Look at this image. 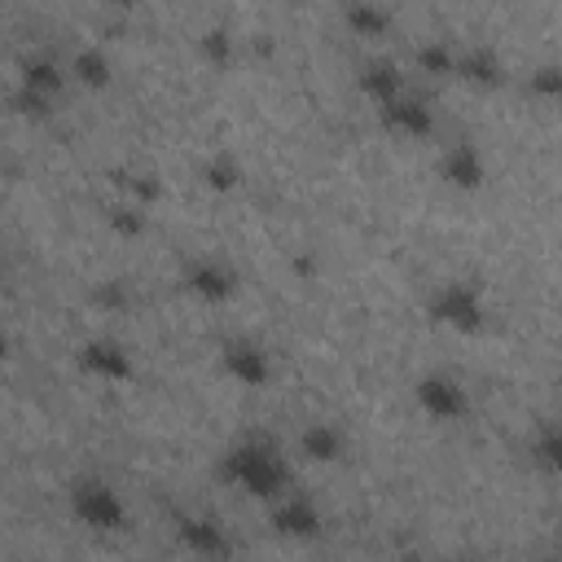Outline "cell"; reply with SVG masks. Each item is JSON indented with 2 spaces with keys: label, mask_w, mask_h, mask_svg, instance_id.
Wrapping results in <instances>:
<instances>
[{
  "label": "cell",
  "mask_w": 562,
  "mask_h": 562,
  "mask_svg": "<svg viewBox=\"0 0 562 562\" xmlns=\"http://www.w3.org/2000/svg\"><path fill=\"white\" fill-rule=\"evenodd\" d=\"M220 479L255 501H268V505L290 492V465H285L281 448L263 435H246V439L228 443L220 457Z\"/></svg>",
  "instance_id": "obj_1"
},
{
  "label": "cell",
  "mask_w": 562,
  "mask_h": 562,
  "mask_svg": "<svg viewBox=\"0 0 562 562\" xmlns=\"http://www.w3.org/2000/svg\"><path fill=\"white\" fill-rule=\"evenodd\" d=\"M66 505H70V518L97 536H110V531H123L127 527V505L119 496L114 483L88 474V479H75L70 492H66Z\"/></svg>",
  "instance_id": "obj_2"
},
{
  "label": "cell",
  "mask_w": 562,
  "mask_h": 562,
  "mask_svg": "<svg viewBox=\"0 0 562 562\" xmlns=\"http://www.w3.org/2000/svg\"><path fill=\"white\" fill-rule=\"evenodd\" d=\"M430 321L443 325V329H457V334H479L487 325V303H483V290L474 281H443L435 294H430Z\"/></svg>",
  "instance_id": "obj_3"
},
{
  "label": "cell",
  "mask_w": 562,
  "mask_h": 562,
  "mask_svg": "<svg viewBox=\"0 0 562 562\" xmlns=\"http://www.w3.org/2000/svg\"><path fill=\"white\" fill-rule=\"evenodd\" d=\"M75 364H79V373H88V378H97V382H105V386L136 378L132 351H127L123 342H114V338H88V342H79Z\"/></svg>",
  "instance_id": "obj_4"
},
{
  "label": "cell",
  "mask_w": 562,
  "mask_h": 562,
  "mask_svg": "<svg viewBox=\"0 0 562 562\" xmlns=\"http://www.w3.org/2000/svg\"><path fill=\"white\" fill-rule=\"evenodd\" d=\"M413 400L435 422H461L470 413V395H465V386L452 373H426V378H417Z\"/></svg>",
  "instance_id": "obj_5"
},
{
  "label": "cell",
  "mask_w": 562,
  "mask_h": 562,
  "mask_svg": "<svg viewBox=\"0 0 562 562\" xmlns=\"http://www.w3.org/2000/svg\"><path fill=\"white\" fill-rule=\"evenodd\" d=\"M220 369H224L237 386H250V391H259V386L272 382V356H268L255 338H228V342L220 347Z\"/></svg>",
  "instance_id": "obj_6"
},
{
  "label": "cell",
  "mask_w": 562,
  "mask_h": 562,
  "mask_svg": "<svg viewBox=\"0 0 562 562\" xmlns=\"http://www.w3.org/2000/svg\"><path fill=\"white\" fill-rule=\"evenodd\" d=\"M268 522H272V531L285 536V540H316V536L325 531V514H321L307 496H299V492L277 496L272 509H268Z\"/></svg>",
  "instance_id": "obj_7"
},
{
  "label": "cell",
  "mask_w": 562,
  "mask_h": 562,
  "mask_svg": "<svg viewBox=\"0 0 562 562\" xmlns=\"http://www.w3.org/2000/svg\"><path fill=\"white\" fill-rule=\"evenodd\" d=\"M378 119H382L386 132L408 136V140H422V136L435 132V114H430V105H426L422 97H413V92H400L395 101L378 105Z\"/></svg>",
  "instance_id": "obj_8"
},
{
  "label": "cell",
  "mask_w": 562,
  "mask_h": 562,
  "mask_svg": "<svg viewBox=\"0 0 562 562\" xmlns=\"http://www.w3.org/2000/svg\"><path fill=\"white\" fill-rule=\"evenodd\" d=\"M439 176L452 184V189H479L487 180V162H483V149L474 140H457L443 149L439 158Z\"/></svg>",
  "instance_id": "obj_9"
},
{
  "label": "cell",
  "mask_w": 562,
  "mask_h": 562,
  "mask_svg": "<svg viewBox=\"0 0 562 562\" xmlns=\"http://www.w3.org/2000/svg\"><path fill=\"white\" fill-rule=\"evenodd\" d=\"M184 285H189V294H198L206 303H224L237 294V272L220 259H193L184 268Z\"/></svg>",
  "instance_id": "obj_10"
},
{
  "label": "cell",
  "mask_w": 562,
  "mask_h": 562,
  "mask_svg": "<svg viewBox=\"0 0 562 562\" xmlns=\"http://www.w3.org/2000/svg\"><path fill=\"white\" fill-rule=\"evenodd\" d=\"M176 536H180V544H184L189 553H198V558H228V553H233V540H228L224 527H220L215 518H206V514H184V518L176 522Z\"/></svg>",
  "instance_id": "obj_11"
},
{
  "label": "cell",
  "mask_w": 562,
  "mask_h": 562,
  "mask_svg": "<svg viewBox=\"0 0 562 562\" xmlns=\"http://www.w3.org/2000/svg\"><path fill=\"white\" fill-rule=\"evenodd\" d=\"M356 88H360L373 105H386V101H395L400 92H408V83H404V75L395 70V61H364L360 75H356Z\"/></svg>",
  "instance_id": "obj_12"
},
{
  "label": "cell",
  "mask_w": 562,
  "mask_h": 562,
  "mask_svg": "<svg viewBox=\"0 0 562 562\" xmlns=\"http://www.w3.org/2000/svg\"><path fill=\"white\" fill-rule=\"evenodd\" d=\"M299 448H303L307 461L334 465V461H342V452H347V435H342L338 426H329V422H312V426L299 435Z\"/></svg>",
  "instance_id": "obj_13"
},
{
  "label": "cell",
  "mask_w": 562,
  "mask_h": 562,
  "mask_svg": "<svg viewBox=\"0 0 562 562\" xmlns=\"http://www.w3.org/2000/svg\"><path fill=\"white\" fill-rule=\"evenodd\" d=\"M457 79H465L474 88H492V83H501V57L492 48H465V53H457Z\"/></svg>",
  "instance_id": "obj_14"
},
{
  "label": "cell",
  "mask_w": 562,
  "mask_h": 562,
  "mask_svg": "<svg viewBox=\"0 0 562 562\" xmlns=\"http://www.w3.org/2000/svg\"><path fill=\"white\" fill-rule=\"evenodd\" d=\"M342 18H347V26H351L356 35H364V40H378V35L391 31V18H386L378 4H369V0H347Z\"/></svg>",
  "instance_id": "obj_15"
},
{
  "label": "cell",
  "mask_w": 562,
  "mask_h": 562,
  "mask_svg": "<svg viewBox=\"0 0 562 562\" xmlns=\"http://www.w3.org/2000/svg\"><path fill=\"white\" fill-rule=\"evenodd\" d=\"M70 79H79V83H88V88H105V83H110V61H105V53L79 48V53L70 57Z\"/></svg>",
  "instance_id": "obj_16"
},
{
  "label": "cell",
  "mask_w": 562,
  "mask_h": 562,
  "mask_svg": "<svg viewBox=\"0 0 562 562\" xmlns=\"http://www.w3.org/2000/svg\"><path fill=\"white\" fill-rule=\"evenodd\" d=\"M536 461H540L553 479H562V422H553V426L540 430V439H536Z\"/></svg>",
  "instance_id": "obj_17"
},
{
  "label": "cell",
  "mask_w": 562,
  "mask_h": 562,
  "mask_svg": "<svg viewBox=\"0 0 562 562\" xmlns=\"http://www.w3.org/2000/svg\"><path fill=\"white\" fill-rule=\"evenodd\" d=\"M417 66L430 75H457V53L448 44H426V48H417Z\"/></svg>",
  "instance_id": "obj_18"
},
{
  "label": "cell",
  "mask_w": 562,
  "mask_h": 562,
  "mask_svg": "<svg viewBox=\"0 0 562 562\" xmlns=\"http://www.w3.org/2000/svg\"><path fill=\"white\" fill-rule=\"evenodd\" d=\"M527 88H531L540 101H562V66H536Z\"/></svg>",
  "instance_id": "obj_19"
},
{
  "label": "cell",
  "mask_w": 562,
  "mask_h": 562,
  "mask_svg": "<svg viewBox=\"0 0 562 562\" xmlns=\"http://www.w3.org/2000/svg\"><path fill=\"white\" fill-rule=\"evenodd\" d=\"M202 176H206V184H211V189H233V184H237V167H233L228 158L206 162V171H202Z\"/></svg>",
  "instance_id": "obj_20"
},
{
  "label": "cell",
  "mask_w": 562,
  "mask_h": 562,
  "mask_svg": "<svg viewBox=\"0 0 562 562\" xmlns=\"http://www.w3.org/2000/svg\"><path fill=\"white\" fill-rule=\"evenodd\" d=\"M110 224H114L119 233H140V228H145V215H140V206H114V211H110Z\"/></svg>",
  "instance_id": "obj_21"
},
{
  "label": "cell",
  "mask_w": 562,
  "mask_h": 562,
  "mask_svg": "<svg viewBox=\"0 0 562 562\" xmlns=\"http://www.w3.org/2000/svg\"><path fill=\"white\" fill-rule=\"evenodd\" d=\"M202 48H206V53H215V57H228V35H224V31H211Z\"/></svg>",
  "instance_id": "obj_22"
}]
</instances>
